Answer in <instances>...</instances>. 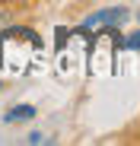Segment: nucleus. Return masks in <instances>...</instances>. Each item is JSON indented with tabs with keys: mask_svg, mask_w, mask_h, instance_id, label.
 Returning <instances> with one entry per match:
<instances>
[{
	"mask_svg": "<svg viewBox=\"0 0 140 146\" xmlns=\"http://www.w3.org/2000/svg\"><path fill=\"white\" fill-rule=\"evenodd\" d=\"M127 19V10L124 7H111V10H99V13H92V16H86L80 26H77V35H83V32H92V29H118L121 22Z\"/></svg>",
	"mask_w": 140,
	"mask_h": 146,
	"instance_id": "nucleus-1",
	"label": "nucleus"
},
{
	"mask_svg": "<svg viewBox=\"0 0 140 146\" xmlns=\"http://www.w3.org/2000/svg\"><path fill=\"white\" fill-rule=\"evenodd\" d=\"M32 117H35V108H32V105H16V108H10V111L3 114L7 124H16V121H32Z\"/></svg>",
	"mask_w": 140,
	"mask_h": 146,
	"instance_id": "nucleus-2",
	"label": "nucleus"
},
{
	"mask_svg": "<svg viewBox=\"0 0 140 146\" xmlns=\"http://www.w3.org/2000/svg\"><path fill=\"white\" fill-rule=\"evenodd\" d=\"M121 48H131V51H140V32H134L131 38H124V41H121Z\"/></svg>",
	"mask_w": 140,
	"mask_h": 146,
	"instance_id": "nucleus-3",
	"label": "nucleus"
},
{
	"mask_svg": "<svg viewBox=\"0 0 140 146\" xmlns=\"http://www.w3.org/2000/svg\"><path fill=\"white\" fill-rule=\"evenodd\" d=\"M0 3H19V0H0Z\"/></svg>",
	"mask_w": 140,
	"mask_h": 146,
	"instance_id": "nucleus-4",
	"label": "nucleus"
},
{
	"mask_svg": "<svg viewBox=\"0 0 140 146\" xmlns=\"http://www.w3.org/2000/svg\"><path fill=\"white\" fill-rule=\"evenodd\" d=\"M137 19H140V13H137Z\"/></svg>",
	"mask_w": 140,
	"mask_h": 146,
	"instance_id": "nucleus-5",
	"label": "nucleus"
}]
</instances>
